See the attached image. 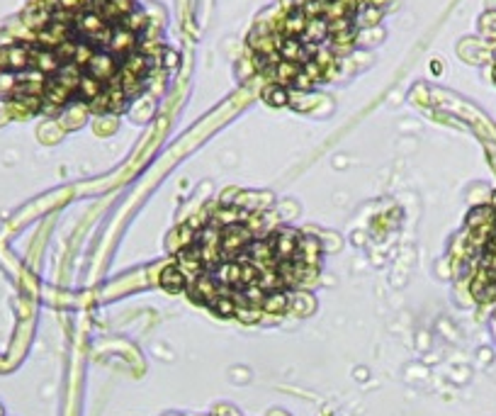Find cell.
<instances>
[{
  "label": "cell",
  "mask_w": 496,
  "mask_h": 416,
  "mask_svg": "<svg viewBox=\"0 0 496 416\" xmlns=\"http://www.w3.org/2000/svg\"><path fill=\"white\" fill-rule=\"evenodd\" d=\"M159 283L166 293H183V290L188 288V277L183 275V270H180L178 266H166L159 277Z\"/></svg>",
  "instance_id": "3"
},
{
  "label": "cell",
  "mask_w": 496,
  "mask_h": 416,
  "mask_svg": "<svg viewBox=\"0 0 496 416\" xmlns=\"http://www.w3.org/2000/svg\"><path fill=\"white\" fill-rule=\"evenodd\" d=\"M263 314H285L290 312V293L287 290H278V293H268L260 304Z\"/></svg>",
  "instance_id": "4"
},
{
  "label": "cell",
  "mask_w": 496,
  "mask_h": 416,
  "mask_svg": "<svg viewBox=\"0 0 496 416\" xmlns=\"http://www.w3.org/2000/svg\"><path fill=\"white\" fill-rule=\"evenodd\" d=\"M378 0H292L248 40L251 64L268 88L312 90L336 73Z\"/></svg>",
  "instance_id": "2"
},
{
  "label": "cell",
  "mask_w": 496,
  "mask_h": 416,
  "mask_svg": "<svg viewBox=\"0 0 496 416\" xmlns=\"http://www.w3.org/2000/svg\"><path fill=\"white\" fill-rule=\"evenodd\" d=\"M233 317L243 324H256L260 317H263V309H258V307H236V314H233Z\"/></svg>",
  "instance_id": "6"
},
{
  "label": "cell",
  "mask_w": 496,
  "mask_h": 416,
  "mask_svg": "<svg viewBox=\"0 0 496 416\" xmlns=\"http://www.w3.org/2000/svg\"><path fill=\"white\" fill-rule=\"evenodd\" d=\"M212 309L219 314V317H233V314H236V302H233L229 295H219V297L212 302Z\"/></svg>",
  "instance_id": "5"
},
{
  "label": "cell",
  "mask_w": 496,
  "mask_h": 416,
  "mask_svg": "<svg viewBox=\"0 0 496 416\" xmlns=\"http://www.w3.org/2000/svg\"><path fill=\"white\" fill-rule=\"evenodd\" d=\"M20 27L10 42L22 44L27 66L10 73L8 110L25 117L69 107L119 114L161 61L151 20L134 0H32Z\"/></svg>",
  "instance_id": "1"
}]
</instances>
